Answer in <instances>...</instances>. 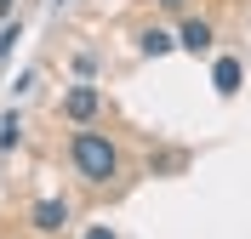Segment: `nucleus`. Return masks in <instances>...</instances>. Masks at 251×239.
Here are the masks:
<instances>
[{
	"instance_id": "1a4fd4ad",
	"label": "nucleus",
	"mask_w": 251,
	"mask_h": 239,
	"mask_svg": "<svg viewBox=\"0 0 251 239\" xmlns=\"http://www.w3.org/2000/svg\"><path fill=\"white\" fill-rule=\"evenodd\" d=\"M86 239H114V234H109V228H92V234H86Z\"/></svg>"
},
{
	"instance_id": "f03ea898",
	"label": "nucleus",
	"mask_w": 251,
	"mask_h": 239,
	"mask_svg": "<svg viewBox=\"0 0 251 239\" xmlns=\"http://www.w3.org/2000/svg\"><path fill=\"white\" fill-rule=\"evenodd\" d=\"M177 46L194 51V57H200V51H211V23H205V17H188L183 34H177Z\"/></svg>"
},
{
	"instance_id": "6e6552de",
	"label": "nucleus",
	"mask_w": 251,
	"mask_h": 239,
	"mask_svg": "<svg viewBox=\"0 0 251 239\" xmlns=\"http://www.w3.org/2000/svg\"><path fill=\"white\" fill-rule=\"evenodd\" d=\"M12 40H17V29H12V23H6V29H0V57L12 51Z\"/></svg>"
},
{
	"instance_id": "0eeeda50",
	"label": "nucleus",
	"mask_w": 251,
	"mask_h": 239,
	"mask_svg": "<svg viewBox=\"0 0 251 239\" xmlns=\"http://www.w3.org/2000/svg\"><path fill=\"white\" fill-rule=\"evenodd\" d=\"M17 131H23V126H17V109H12L6 120H0V148H12V143H17Z\"/></svg>"
},
{
	"instance_id": "f257e3e1",
	"label": "nucleus",
	"mask_w": 251,
	"mask_h": 239,
	"mask_svg": "<svg viewBox=\"0 0 251 239\" xmlns=\"http://www.w3.org/2000/svg\"><path fill=\"white\" fill-rule=\"evenodd\" d=\"M69 154H75V171L86 176V182H109V176L120 171V154H114V143L103 131H75Z\"/></svg>"
},
{
	"instance_id": "39448f33",
	"label": "nucleus",
	"mask_w": 251,
	"mask_h": 239,
	"mask_svg": "<svg viewBox=\"0 0 251 239\" xmlns=\"http://www.w3.org/2000/svg\"><path fill=\"white\" fill-rule=\"evenodd\" d=\"M211 86H217L223 97H234V91H240V63H234V57H217V68H211Z\"/></svg>"
},
{
	"instance_id": "20e7f679",
	"label": "nucleus",
	"mask_w": 251,
	"mask_h": 239,
	"mask_svg": "<svg viewBox=\"0 0 251 239\" xmlns=\"http://www.w3.org/2000/svg\"><path fill=\"white\" fill-rule=\"evenodd\" d=\"M63 222H69V205H63V199H40V205H34V228H40V234H57Z\"/></svg>"
},
{
	"instance_id": "7ed1b4c3",
	"label": "nucleus",
	"mask_w": 251,
	"mask_h": 239,
	"mask_svg": "<svg viewBox=\"0 0 251 239\" xmlns=\"http://www.w3.org/2000/svg\"><path fill=\"white\" fill-rule=\"evenodd\" d=\"M97 103H103V97H97L92 86H75V91L63 97V114H69V120H92V114H97Z\"/></svg>"
},
{
	"instance_id": "423d86ee",
	"label": "nucleus",
	"mask_w": 251,
	"mask_h": 239,
	"mask_svg": "<svg viewBox=\"0 0 251 239\" xmlns=\"http://www.w3.org/2000/svg\"><path fill=\"white\" fill-rule=\"evenodd\" d=\"M172 46H177V40H172L166 29H149V34H143V57H166Z\"/></svg>"
},
{
	"instance_id": "9d476101",
	"label": "nucleus",
	"mask_w": 251,
	"mask_h": 239,
	"mask_svg": "<svg viewBox=\"0 0 251 239\" xmlns=\"http://www.w3.org/2000/svg\"><path fill=\"white\" fill-rule=\"evenodd\" d=\"M160 6H166V12H183V0H160Z\"/></svg>"
}]
</instances>
